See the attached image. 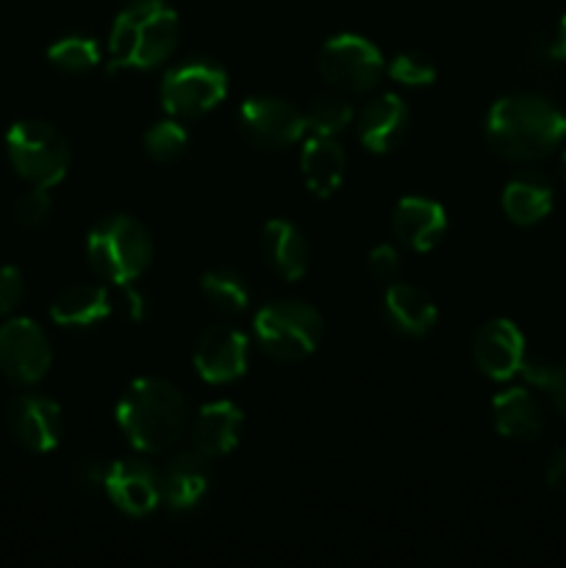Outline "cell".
Returning <instances> with one entry per match:
<instances>
[{"instance_id":"obj_22","label":"cell","mask_w":566,"mask_h":568,"mask_svg":"<svg viewBox=\"0 0 566 568\" xmlns=\"http://www.w3.org/2000/svg\"><path fill=\"white\" fill-rule=\"evenodd\" d=\"M111 314L109 292L98 283H75L59 292V297L50 305V320L61 327H94Z\"/></svg>"},{"instance_id":"obj_34","label":"cell","mask_w":566,"mask_h":568,"mask_svg":"<svg viewBox=\"0 0 566 568\" xmlns=\"http://www.w3.org/2000/svg\"><path fill=\"white\" fill-rule=\"evenodd\" d=\"M105 471H109V466L100 464V460H83V464L78 466V469H75V480H78V486H83V488L103 486Z\"/></svg>"},{"instance_id":"obj_12","label":"cell","mask_w":566,"mask_h":568,"mask_svg":"<svg viewBox=\"0 0 566 568\" xmlns=\"http://www.w3.org/2000/svg\"><path fill=\"white\" fill-rule=\"evenodd\" d=\"M103 488L111 503H114V508L133 516V519L153 514L161 503V475L139 458L109 464Z\"/></svg>"},{"instance_id":"obj_21","label":"cell","mask_w":566,"mask_h":568,"mask_svg":"<svg viewBox=\"0 0 566 568\" xmlns=\"http://www.w3.org/2000/svg\"><path fill=\"white\" fill-rule=\"evenodd\" d=\"M388 325L397 333L411 338H420L433 331L436 325V305L422 288L408 283H388L386 297H383Z\"/></svg>"},{"instance_id":"obj_15","label":"cell","mask_w":566,"mask_h":568,"mask_svg":"<svg viewBox=\"0 0 566 568\" xmlns=\"http://www.w3.org/2000/svg\"><path fill=\"white\" fill-rule=\"evenodd\" d=\"M209 460L198 449L178 453L161 471V503L172 510H192L205 499L211 486Z\"/></svg>"},{"instance_id":"obj_1","label":"cell","mask_w":566,"mask_h":568,"mask_svg":"<svg viewBox=\"0 0 566 568\" xmlns=\"http://www.w3.org/2000/svg\"><path fill=\"white\" fill-rule=\"evenodd\" d=\"M486 139L508 161H538L566 139V114L538 94H508L486 116Z\"/></svg>"},{"instance_id":"obj_35","label":"cell","mask_w":566,"mask_h":568,"mask_svg":"<svg viewBox=\"0 0 566 568\" xmlns=\"http://www.w3.org/2000/svg\"><path fill=\"white\" fill-rule=\"evenodd\" d=\"M547 483L553 488H558V491L566 494V447H560L558 453L553 455V460H549Z\"/></svg>"},{"instance_id":"obj_2","label":"cell","mask_w":566,"mask_h":568,"mask_svg":"<svg viewBox=\"0 0 566 568\" xmlns=\"http://www.w3.org/2000/svg\"><path fill=\"white\" fill-rule=\"evenodd\" d=\"M117 422L139 453H164L189 425V403L181 388L161 377H139L122 392Z\"/></svg>"},{"instance_id":"obj_7","label":"cell","mask_w":566,"mask_h":568,"mask_svg":"<svg viewBox=\"0 0 566 568\" xmlns=\"http://www.w3.org/2000/svg\"><path fill=\"white\" fill-rule=\"evenodd\" d=\"M228 75L211 61H186L166 72L161 83V103L164 111L181 120L209 114L225 100Z\"/></svg>"},{"instance_id":"obj_20","label":"cell","mask_w":566,"mask_h":568,"mask_svg":"<svg viewBox=\"0 0 566 568\" xmlns=\"http://www.w3.org/2000/svg\"><path fill=\"white\" fill-rule=\"evenodd\" d=\"M300 166H303V178L311 192L316 197H331L344 181L347 155H344V148L336 142V136H316V133H311L309 142L303 144Z\"/></svg>"},{"instance_id":"obj_8","label":"cell","mask_w":566,"mask_h":568,"mask_svg":"<svg viewBox=\"0 0 566 568\" xmlns=\"http://www.w3.org/2000/svg\"><path fill=\"white\" fill-rule=\"evenodd\" d=\"M383 70H386V61L381 50L355 33L333 37L320 53L322 78L342 92H370L381 83Z\"/></svg>"},{"instance_id":"obj_32","label":"cell","mask_w":566,"mask_h":568,"mask_svg":"<svg viewBox=\"0 0 566 568\" xmlns=\"http://www.w3.org/2000/svg\"><path fill=\"white\" fill-rule=\"evenodd\" d=\"M26 297V281L17 266H0V316L11 314Z\"/></svg>"},{"instance_id":"obj_30","label":"cell","mask_w":566,"mask_h":568,"mask_svg":"<svg viewBox=\"0 0 566 568\" xmlns=\"http://www.w3.org/2000/svg\"><path fill=\"white\" fill-rule=\"evenodd\" d=\"M388 75L405 87H427L436 78V64L420 53H400L388 67Z\"/></svg>"},{"instance_id":"obj_17","label":"cell","mask_w":566,"mask_h":568,"mask_svg":"<svg viewBox=\"0 0 566 568\" xmlns=\"http://www.w3.org/2000/svg\"><path fill=\"white\" fill-rule=\"evenodd\" d=\"M408 131V109L397 94H381L358 116V139L372 153H388Z\"/></svg>"},{"instance_id":"obj_18","label":"cell","mask_w":566,"mask_h":568,"mask_svg":"<svg viewBox=\"0 0 566 568\" xmlns=\"http://www.w3.org/2000/svg\"><path fill=\"white\" fill-rule=\"evenodd\" d=\"M242 425H244L242 410H239L233 403H228V399L203 405L192 427L194 449L203 453L205 458H220V455H228L239 444Z\"/></svg>"},{"instance_id":"obj_13","label":"cell","mask_w":566,"mask_h":568,"mask_svg":"<svg viewBox=\"0 0 566 568\" xmlns=\"http://www.w3.org/2000/svg\"><path fill=\"white\" fill-rule=\"evenodd\" d=\"M194 369L205 383H233L247 369V338L225 325H211L194 344Z\"/></svg>"},{"instance_id":"obj_5","label":"cell","mask_w":566,"mask_h":568,"mask_svg":"<svg viewBox=\"0 0 566 568\" xmlns=\"http://www.w3.org/2000/svg\"><path fill=\"white\" fill-rule=\"evenodd\" d=\"M11 166L31 186H55L70 170V144L42 120H20L6 133Z\"/></svg>"},{"instance_id":"obj_33","label":"cell","mask_w":566,"mask_h":568,"mask_svg":"<svg viewBox=\"0 0 566 568\" xmlns=\"http://www.w3.org/2000/svg\"><path fill=\"white\" fill-rule=\"evenodd\" d=\"M370 272L372 277L383 283H394L400 272V255L392 244H377L375 250L370 253Z\"/></svg>"},{"instance_id":"obj_24","label":"cell","mask_w":566,"mask_h":568,"mask_svg":"<svg viewBox=\"0 0 566 568\" xmlns=\"http://www.w3.org/2000/svg\"><path fill=\"white\" fill-rule=\"evenodd\" d=\"M503 209L516 225H536L553 209V186L547 178L527 172L508 181L503 192Z\"/></svg>"},{"instance_id":"obj_31","label":"cell","mask_w":566,"mask_h":568,"mask_svg":"<svg viewBox=\"0 0 566 568\" xmlns=\"http://www.w3.org/2000/svg\"><path fill=\"white\" fill-rule=\"evenodd\" d=\"M14 211H17V220H20V225L42 227L44 222L50 220V214H53V200H50L48 189L33 186L31 192H26L20 200H17Z\"/></svg>"},{"instance_id":"obj_3","label":"cell","mask_w":566,"mask_h":568,"mask_svg":"<svg viewBox=\"0 0 566 568\" xmlns=\"http://www.w3.org/2000/svg\"><path fill=\"white\" fill-rule=\"evenodd\" d=\"M178 44V14L164 0H137L120 11L109 39L111 70H150Z\"/></svg>"},{"instance_id":"obj_38","label":"cell","mask_w":566,"mask_h":568,"mask_svg":"<svg viewBox=\"0 0 566 568\" xmlns=\"http://www.w3.org/2000/svg\"><path fill=\"white\" fill-rule=\"evenodd\" d=\"M560 172H564V181H566V153H564V170H560Z\"/></svg>"},{"instance_id":"obj_23","label":"cell","mask_w":566,"mask_h":568,"mask_svg":"<svg viewBox=\"0 0 566 568\" xmlns=\"http://www.w3.org/2000/svg\"><path fill=\"white\" fill-rule=\"evenodd\" d=\"M494 427L514 442H533L544 430L542 405L527 388H508L494 397Z\"/></svg>"},{"instance_id":"obj_26","label":"cell","mask_w":566,"mask_h":568,"mask_svg":"<svg viewBox=\"0 0 566 568\" xmlns=\"http://www.w3.org/2000/svg\"><path fill=\"white\" fill-rule=\"evenodd\" d=\"M48 61L61 72H89L100 61V48L92 37H64L50 44Z\"/></svg>"},{"instance_id":"obj_19","label":"cell","mask_w":566,"mask_h":568,"mask_svg":"<svg viewBox=\"0 0 566 568\" xmlns=\"http://www.w3.org/2000/svg\"><path fill=\"white\" fill-rule=\"evenodd\" d=\"M261 253L266 266L286 281H300L309 270V242L286 220L266 222L261 231Z\"/></svg>"},{"instance_id":"obj_25","label":"cell","mask_w":566,"mask_h":568,"mask_svg":"<svg viewBox=\"0 0 566 568\" xmlns=\"http://www.w3.org/2000/svg\"><path fill=\"white\" fill-rule=\"evenodd\" d=\"M203 297L222 314H242L250 305V288L242 275L231 270H211L203 275Z\"/></svg>"},{"instance_id":"obj_9","label":"cell","mask_w":566,"mask_h":568,"mask_svg":"<svg viewBox=\"0 0 566 568\" xmlns=\"http://www.w3.org/2000/svg\"><path fill=\"white\" fill-rule=\"evenodd\" d=\"M53 349L42 327L31 320H9L0 325V372L20 386H33L48 375Z\"/></svg>"},{"instance_id":"obj_27","label":"cell","mask_w":566,"mask_h":568,"mask_svg":"<svg viewBox=\"0 0 566 568\" xmlns=\"http://www.w3.org/2000/svg\"><path fill=\"white\" fill-rule=\"evenodd\" d=\"M519 372L533 383V386L544 388V392L549 394L553 408L566 419V361L549 364V361L527 358L525 355V364H522Z\"/></svg>"},{"instance_id":"obj_37","label":"cell","mask_w":566,"mask_h":568,"mask_svg":"<svg viewBox=\"0 0 566 568\" xmlns=\"http://www.w3.org/2000/svg\"><path fill=\"white\" fill-rule=\"evenodd\" d=\"M558 53L566 59V17L564 22H560V31H558Z\"/></svg>"},{"instance_id":"obj_4","label":"cell","mask_w":566,"mask_h":568,"mask_svg":"<svg viewBox=\"0 0 566 568\" xmlns=\"http://www.w3.org/2000/svg\"><path fill=\"white\" fill-rule=\"evenodd\" d=\"M89 264L105 281L117 286L139 281L153 261V239L142 222L117 214L94 225L87 242Z\"/></svg>"},{"instance_id":"obj_16","label":"cell","mask_w":566,"mask_h":568,"mask_svg":"<svg viewBox=\"0 0 566 568\" xmlns=\"http://www.w3.org/2000/svg\"><path fill=\"white\" fill-rule=\"evenodd\" d=\"M392 227L397 242H403L408 250H416V253H427L447 233V214L436 200L403 197L394 209Z\"/></svg>"},{"instance_id":"obj_28","label":"cell","mask_w":566,"mask_h":568,"mask_svg":"<svg viewBox=\"0 0 566 568\" xmlns=\"http://www.w3.org/2000/svg\"><path fill=\"white\" fill-rule=\"evenodd\" d=\"M353 122V109L338 98H322L305 111V131L316 136H338Z\"/></svg>"},{"instance_id":"obj_14","label":"cell","mask_w":566,"mask_h":568,"mask_svg":"<svg viewBox=\"0 0 566 568\" xmlns=\"http://www.w3.org/2000/svg\"><path fill=\"white\" fill-rule=\"evenodd\" d=\"M477 369L492 381H508L525 364V336L508 320H492L477 331L472 344Z\"/></svg>"},{"instance_id":"obj_29","label":"cell","mask_w":566,"mask_h":568,"mask_svg":"<svg viewBox=\"0 0 566 568\" xmlns=\"http://www.w3.org/2000/svg\"><path fill=\"white\" fill-rule=\"evenodd\" d=\"M189 148V136L175 120L155 122L148 133H144V150H148L150 159L161 161V164H170L178 161Z\"/></svg>"},{"instance_id":"obj_11","label":"cell","mask_w":566,"mask_h":568,"mask_svg":"<svg viewBox=\"0 0 566 568\" xmlns=\"http://www.w3.org/2000/svg\"><path fill=\"white\" fill-rule=\"evenodd\" d=\"M6 425H9L11 438L22 449H28V453H50L61 442L64 416H61V408L53 399L22 394V397H14L9 403Z\"/></svg>"},{"instance_id":"obj_36","label":"cell","mask_w":566,"mask_h":568,"mask_svg":"<svg viewBox=\"0 0 566 568\" xmlns=\"http://www.w3.org/2000/svg\"><path fill=\"white\" fill-rule=\"evenodd\" d=\"M122 288H125V311H128V316H131L133 322H142L144 316H148V303H144V297L137 292V288H131V283H128V286H122Z\"/></svg>"},{"instance_id":"obj_10","label":"cell","mask_w":566,"mask_h":568,"mask_svg":"<svg viewBox=\"0 0 566 568\" xmlns=\"http://www.w3.org/2000/svg\"><path fill=\"white\" fill-rule=\"evenodd\" d=\"M239 131L255 148H292L305 133V114L281 98H250L239 109Z\"/></svg>"},{"instance_id":"obj_6","label":"cell","mask_w":566,"mask_h":568,"mask_svg":"<svg viewBox=\"0 0 566 568\" xmlns=\"http://www.w3.org/2000/svg\"><path fill=\"white\" fill-rule=\"evenodd\" d=\"M255 338L270 358L305 361L316 353L322 342V316L311 305L294 303H270L255 314Z\"/></svg>"}]
</instances>
